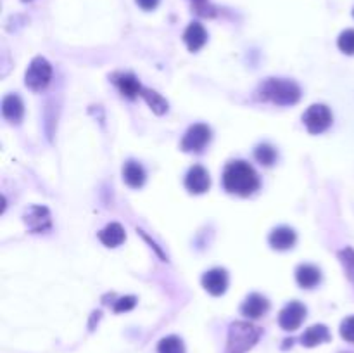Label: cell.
I'll return each mask as SVG.
<instances>
[{
    "mask_svg": "<svg viewBox=\"0 0 354 353\" xmlns=\"http://www.w3.org/2000/svg\"><path fill=\"white\" fill-rule=\"evenodd\" d=\"M223 187L227 193L247 197L259 189V177L254 168L245 161H232L225 167Z\"/></svg>",
    "mask_w": 354,
    "mask_h": 353,
    "instance_id": "cell-1",
    "label": "cell"
},
{
    "mask_svg": "<svg viewBox=\"0 0 354 353\" xmlns=\"http://www.w3.org/2000/svg\"><path fill=\"white\" fill-rule=\"evenodd\" d=\"M258 99L276 106H292L301 99V89L292 80L268 78L259 85Z\"/></svg>",
    "mask_w": 354,
    "mask_h": 353,
    "instance_id": "cell-2",
    "label": "cell"
},
{
    "mask_svg": "<svg viewBox=\"0 0 354 353\" xmlns=\"http://www.w3.org/2000/svg\"><path fill=\"white\" fill-rule=\"evenodd\" d=\"M261 338V329L251 322H234L228 329L225 353H247Z\"/></svg>",
    "mask_w": 354,
    "mask_h": 353,
    "instance_id": "cell-3",
    "label": "cell"
},
{
    "mask_svg": "<svg viewBox=\"0 0 354 353\" xmlns=\"http://www.w3.org/2000/svg\"><path fill=\"white\" fill-rule=\"evenodd\" d=\"M50 78H52V66L47 61L45 57H35L30 63L28 69L25 73V83L30 90L33 92H40L49 85Z\"/></svg>",
    "mask_w": 354,
    "mask_h": 353,
    "instance_id": "cell-4",
    "label": "cell"
},
{
    "mask_svg": "<svg viewBox=\"0 0 354 353\" xmlns=\"http://www.w3.org/2000/svg\"><path fill=\"white\" fill-rule=\"evenodd\" d=\"M302 123L309 133L318 136L332 125V113L325 104H313L302 114Z\"/></svg>",
    "mask_w": 354,
    "mask_h": 353,
    "instance_id": "cell-5",
    "label": "cell"
},
{
    "mask_svg": "<svg viewBox=\"0 0 354 353\" xmlns=\"http://www.w3.org/2000/svg\"><path fill=\"white\" fill-rule=\"evenodd\" d=\"M209 140H211V129L204 123H195L185 132L180 147L185 153H201Z\"/></svg>",
    "mask_w": 354,
    "mask_h": 353,
    "instance_id": "cell-6",
    "label": "cell"
},
{
    "mask_svg": "<svg viewBox=\"0 0 354 353\" xmlns=\"http://www.w3.org/2000/svg\"><path fill=\"white\" fill-rule=\"evenodd\" d=\"M306 319V307L299 301H291L278 314V325L283 331H296Z\"/></svg>",
    "mask_w": 354,
    "mask_h": 353,
    "instance_id": "cell-7",
    "label": "cell"
},
{
    "mask_svg": "<svg viewBox=\"0 0 354 353\" xmlns=\"http://www.w3.org/2000/svg\"><path fill=\"white\" fill-rule=\"evenodd\" d=\"M202 288L211 297H221L228 288V274L225 268H212L202 275Z\"/></svg>",
    "mask_w": 354,
    "mask_h": 353,
    "instance_id": "cell-8",
    "label": "cell"
},
{
    "mask_svg": "<svg viewBox=\"0 0 354 353\" xmlns=\"http://www.w3.org/2000/svg\"><path fill=\"white\" fill-rule=\"evenodd\" d=\"M185 187L190 194H204L211 187V177H209L208 170L201 164H195L188 170L187 177H185Z\"/></svg>",
    "mask_w": 354,
    "mask_h": 353,
    "instance_id": "cell-9",
    "label": "cell"
},
{
    "mask_svg": "<svg viewBox=\"0 0 354 353\" xmlns=\"http://www.w3.org/2000/svg\"><path fill=\"white\" fill-rule=\"evenodd\" d=\"M25 224L33 234L50 228V213L45 206H30L25 213Z\"/></svg>",
    "mask_w": 354,
    "mask_h": 353,
    "instance_id": "cell-10",
    "label": "cell"
},
{
    "mask_svg": "<svg viewBox=\"0 0 354 353\" xmlns=\"http://www.w3.org/2000/svg\"><path fill=\"white\" fill-rule=\"evenodd\" d=\"M268 241H269V246H272L273 250L287 251L291 250V248H294L296 241H298V235H296L294 228L282 225V227L273 228Z\"/></svg>",
    "mask_w": 354,
    "mask_h": 353,
    "instance_id": "cell-11",
    "label": "cell"
},
{
    "mask_svg": "<svg viewBox=\"0 0 354 353\" xmlns=\"http://www.w3.org/2000/svg\"><path fill=\"white\" fill-rule=\"evenodd\" d=\"M269 310V301L263 295L252 292L245 298V301L241 307V314L247 319H259Z\"/></svg>",
    "mask_w": 354,
    "mask_h": 353,
    "instance_id": "cell-12",
    "label": "cell"
},
{
    "mask_svg": "<svg viewBox=\"0 0 354 353\" xmlns=\"http://www.w3.org/2000/svg\"><path fill=\"white\" fill-rule=\"evenodd\" d=\"M113 82L118 85L121 96L126 97V99H135L137 96H140L142 89H144L137 76L131 75V73H118L113 76Z\"/></svg>",
    "mask_w": 354,
    "mask_h": 353,
    "instance_id": "cell-13",
    "label": "cell"
},
{
    "mask_svg": "<svg viewBox=\"0 0 354 353\" xmlns=\"http://www.w3.org/2000/svg\"><path fill=\"white\" fill-rule=\"evenodd\" d=\"M184 42L190 52H197L208 42V33L201 23H190L184 33Z\"/></svg>",
    "mask_w": 354,
    "mask_h": 353,
    "instance_id": "cell-14",
    "label": "cell"
},
{
    "mask_svg": "<svg viewBox=\"0 0 354 353\" xmlns=\"http://www.w3.org/2000/svg\"><path fill=\"white\" fill-rule=\"evenodd\" d=\"M25 114V104H23L21 97L16 94H9L2 100V116L11 123H19Z\"/></svg>",
    "mask_w": 354,
    "mask_h": 353,
    "instance_id": "cell-15",
    "label": "cell"
},
{
    "mask_svg": "<svg viewBox=\"0 0 354 353\" xmlns=\"http://www.w3.org/2000/svg\"><path fill=\"white\" fill-rule=\"evenodd\" d=\"M123 180L131 189H140L146 184V170L137 161H126L123 167Z\"/></svg>",
    "mask_w": 354,
    "mask_h": 353,
    "instance_id": "cell-16",
    "label": "cell"
},
{
    "mask_svg": "<svg viewBox=\"0 0 354 353\" xmlns=\"http://www.w3.org/2000/svg\"><path fill=\"white\" fill-rule=\"evenodd\" d=\"M296 281L301 288L305 289H311L315 286L320 284L322 281V272H320L318 267L309 264H302L296 268Z\"/></svg>",
    "mask_w": 354,
    "mask_h": 353,
    "instance_id": "cell-17",
    "label": "cell"
},
{
    "mask_svg": "<svg viewBox=\"0 0 354 353\" xmlns=\"http://www.w3.org/2000/svg\"><path fill=\"white\" fill-rule=\"evenodd\" d=\"M330 339H332V336H330L329 328L323 324H316L306 329L305 334L301 336V345L306 348H313V346H318L322 343L330 341Z\"/></svg>",
    "mask_w": 354,
    "mask_h": 353,
    "instance_id": "cell-18",
    "label": "cell"
},
{
    "mask_svg": "<svg viewBox=\"0 0 354 353\" xmlns=\"http://www.w3.org/2000/svg\"><path fill=\"white\" fill-rule=\"evenodd\" d=\"M126 239V234H124V228L120 224H109L99 232V241L107 248H116L120 244L124 243Z\"/></svg>",
    "mask_w": 354,
    "mask_h": 353,
    "instance_id": "cell-19",
    "label": "cell"
},
{
    "mask_svg": "<svg viewBox=\"0 0 354 353\" xmlns=\"http://www.w3.org/2000/svg\"><path fill=\"white\" fill-rule=\"evenodd\" d=\"M140 96L146 99V103L149 104L151 109H153L156 114H164L168 111L166 99H164L161 94H157L156 90H151V89H146V87H144Z\"/></svg>",
    "mask_w": 354,
    "mask_h": 353,
    "instance_id": "cell-20",
    "label": "cell"
},
{
    "mask_svg": "<svg viewBox=\"0 0 354 353\" xmlns=\"http://www.w3.org/2000/svg\"><path fill=\"white\" fill-rule=\"evenodd\" d=\"M254 158L263 167H272L276 161V158H278V154H276L275 147L269 146V144H259L254 149Z\"/></svg>",
    "mask_w": 354,
    "mask_h": 353,
    "instance_id": "cell-21",
    "label": "cell"
},
{
    "mask_svg": "<svg viewBox=\"0 0 354 353\" xmlns=\"http://www.w3.org/2000/svg\"><path fill=\"white\" fill-rule=\"evenodd\" d=\"M157 353H185L184 341L178 336H166L157 345Z\"/></svg>",
    "mask_w": 354,
    "mask_h": 353,
    "instance_id": "cell-22",
    "label": "cell"
},
{
    "mask_svg": "<svg viewBox=\"0 0 354 353\" xmlns=\"http://www.w3.org/2000/svg\"><path fill=\"white\" fill-rule=\"evenodd\" d=\"M337 45L347 56H354V30H346L337 39Z\"/></svg>",
    "mask_w": 354,
    "mask_h": 353,
    "instance_id": "cell-23",
    "label": "cell"
},
{
    "mask_svg": "<svg viewBox=\"0 0 354 353\" xmlns=\"http://www.w3.org/2000/svg\"><path fill=\"white\" fill-rule=\"evenodd\" d=\"M339 260L342 264L344 270H346L347 277L354 281V250L353 248H344L342 251H339Z\"/></svg>",
    "mask_w": 354,
    "mask_h": 353,
    "instance_id": "cell-24",
    "label": "cell"
},
{
    "mask_svg": "<svg viewBox=\"0 0 354 353\" xmlns=\"http://www.w3.org/2000/svg\"><path fill=\"white\" fill-rule=\"evenodd\" d=\"M340 336H342L346 341L354 343V315L353 317L344 319L342 324H340Z\"/></svg>",
    "mask_w": 354,
    "mask_h": 353,
    "instance_id": "cell-25",
    "label": "cell"
},
{
    "mask_svg": "<svg viewBox=\"0 0 354 353\" xmlns=\"http://www.w3.org/2000/svg\"><path fill=\"white\" fill-rule=\"evenodd\" d=\"M135 305H137V298H135V297L120 298V300L114 303V312H116V314H121V312H128V310H131Z\"/></svg>",
    "mask_w": 354,
    "mask_h": 353,
    "instance_id": "cell-26",
    "label": "cell"
},
{
    "mask_svg": "<svg viewBox=\"0 0 354 353\" xmlns=\"http://www.w3.org/2000/svg\"><path fill=\"white\" fill-rule=\"evenodd\" d=\"M192 4H194L195 8V12L201 16H212L214 14V11H212V8L209 6L208 0H192Z\"/></svg>",
    "mask_w": 354,
    "mask_h": 353,
    "instance_id": "cell-27",
    "label": "cell"
},
{
    "mask_svg": "<svg viewBox=\"0 0 354 353\" xmlns=\"http://www.w3.org/2000/svg\"><path fill=\"white\" fill-rule=\"evenodd\" d=\"M138 4V8L144 9V11H154L159 4V0H135Z\"/></svg>",
    "mask_w": 354,
    "mask_h": 353,
    "instance_id": "cell-28",
    "label": "cell"
},
{
    "mask_svg": "<svg viewBox=\"0 0 354 353\" xmlns=\"http://www.w3.org/2000/svg\"><path fill=\"white\" fill-rule=\"evenodd\" d=\"M23 2H30V0H23Z\"/></svg>",
    "mask_w": 354,
    "mask_h": 353,
    "instance_id": "cell-29",
    "label": "cell"
},
{
    "mask_svg": "<svg viewBox=\"0 0 354 353\" xmlns=\"http://www.w3.org/2000/svg\"><path fill=\"white\" fill-rule=\"evenodd\" d=\"M353 16H354V9H353Z\"/></svg>",
    "mask_w": 354,
    "mask_h": 353,
    "instance_id": "cell-30",
    "label": "cell"
}]
</instances>
